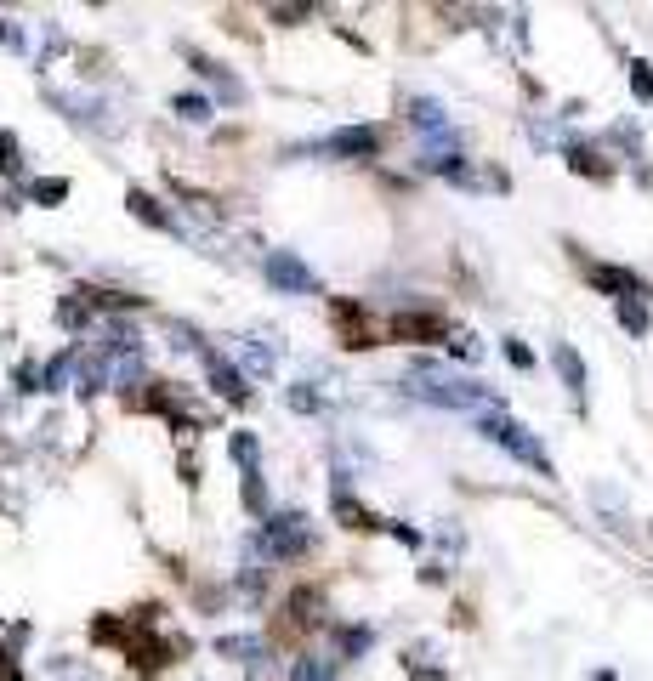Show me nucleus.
<instances>
[{
  "instance_id": "1",
  "label": "nucleus",
  "mask_w": 653,
  "mask_h": 681,
  "mask_svg": "<svg viewBox=\"0 0 653 681\" xmlns=\"http://www.w3.org/2000/svg\"><path fill=\"white\" fill-rule=\"evenodd\" d=\"M409 392H415V398H426V403H438V409H477V415H483V403L495 409L489 386L455 381V375H443V369H432V364L415 369V386H409Z\"/></svg>"
},
{
  "instance_id": "2",
  "label": "nucleus",
  "mask_w": 653,
  "mask_h": 681,
  "mask_svg": "<svg viewBox=\"0 0 653 681\" xmlns=\"http://www.w3.org/2000/svg\"><path fill=\"white\" fill-rule=\"evenodd\" d=\"M477 432L489 437V443H500L506 454H517L523 466H534L540 477H551V454L540 449V437H529V426H517L506 409H483V415H477Z\"/></svg>"
},
{
  "instance_id": "3",
  "label": "nucleus",
  "mask_w": 653,
  "mask_h": 681,
  "mask_svg": "<svg viewBox=\"0 0 653 681\" xmlns=\"http://www.w3.org/2000/svg\"><path fill=\"white\" fill-rule=\"evenodd\" d=\"M262 279L279 290V296H307V290H318L313 267L301 262V256H290V250H267L262 256Z\"/></svg>"
},
{
  "instance_id": "4",
  "label": "nucleus",
  "mask_w": 653,
  "mask_h": 681,
  "mask_svg": "<svg viewBox=\"0 0 653 681\" xmlns=\"http://www.w3.org/2000/svg\"><path fill=\"white\" fill-rule=\"evenodd\" d=\"M307 517H273V523H262V551L267 557H296V551H307Z\"/></svg>"
},
{
  "instance_id": "5",
  "label": "nucleus",
  "mask_w": 653,
  "mask_h": 681,
  "mask_svg": "<svg viewBox=\"0 0 653 681\" xmlns=\"http://www.w3.org/2000/svg\"><path fill=\"white\" fill-rule=\"evenodd\" d=\"M205 369H211V386L222 392L228 403H245L250 398V381L239 375V369L228 364V358H216V352H205Z\"/></svg>"
},
{
  "instance_id": "6",
  "label": "nucleus",
  "mask_w": 653,
  "mask_h": 681,
  "mask_svg": "<svg viewBox=\"0 0 653 681\" xmlns=\"http://www.w3.org/2000/svg\"><path fill=\"white\" fill-rule=\"evenodd\" d=\"M591 284H597V290H608V296H619V301L648 296V284L636 279V273H625V267H591Z\"/></svg>"
},
{
  "instance_id": "7",
  "label": "nucleus",
  "mask_w": 653,
  "mask_h": 681,
  "mask_svg": "<svg viewBox=\"0 0 653 681\" xmlns=\"http://www.w3.org/2000/svg\"><path fill=\"white\" fill-rule=\"evenodd\" d=\"M324 148H330V154H347V159H370L375 154V148H381V137H375V131H370V125H353V131H336V137H330V142H324Z\"/></svg>"
},
{
  "instance_id": "8",
  "label": "nucleus",
  "mask_w": 653,
  "mask_h": 681,
  "mask_svg": "<svg viewBox=\"0 0 653 681\" xmlns=\"http://www.w3.org/2000/svg\"><path fill=\"white\" fill-rule=\"evenodd\" d=\"M409 120L421 125V131H443V137H449V120H443V103H432V97H415V103H409Z\"/></svg>"
},
{
  "instance_id": "9",
  "label": "nucleus",
  "mask_w": 653,
  "mask_h": 681,
  "mask_svg": "<svg viewBox=\"0 0 653 681\" xmlns=\"http://www.w3.org/2000/svg\"><path fill=\"white\" fill-rule=\"evenodd\" d=\"M551 358H557V369H563L568 392H574V398H585V364H580V352H574V347H557Z\"/></svg>"
},
{
  "instance_id": "10",
  "label": "nucleus",
  "mask_w": 653,
  "mask_h": 681,
  "mask_svg": "<svg viewBox=\"0 0 653 681\" xmlns=\"http://www.w3.org/2000/svg\"><path fill=\"white\" fill-rule=\"evenodd\" d=\"M216 653H228V659H267V647H262V636H222L216 642Z\"/></svg>"
},
{
  "instance_id": "11",
  "label": "nucleus",
  "mask_w": 653,
  "mask_h": 681,
  "mask_svg": "<svg viewBox=\"0 0 653 681\" xmlns=\"http://www.w3.org/2000/svg\"><path fill=\"white\" fill-rule=\"evenodd\" d=\"M125 205H131V216H142L148 227H171V216H165V210L148 199V193H125Z\"/></svg>"
},
{
  "instance_id": "12",
  "label": "nucleus",
  "mask_w": 653,
  "mask_h": 681,
  "mask_svg": "<svg viewBox=\"0 0 653 681\" xmlns=\"http://www.w3.org/2000/svg\"><path fill=\"white\" fill-rule=\"evenodd\" d=\"M171 108H177L182 120H211L216 108L205 103V97H194V91H182V97H171Z\"/></svg>"
},
{
  "instance_id": "13",
  "label": "nucleus",
  "mask_w": 653,
  "mask_h": 681,
  "mask_svg": "<svg viewBox=\"0 0 653 681\" xmlns=\"http://www.w3.org/2000/svg\"><path fill=\"white\" fill-rule=\"evenodd\" d=\"M228 449H233V460H239L245 472H256V437H250V432H233Z\"/></svg>"
},
{
  "instance_id": "14",
  "label": "nucleus",
  "mask_w": 653,
  "mask_h": 681,
  "mask_svg": "<svg viewBox=\"0 0 653 681\" xmlns=\"http://www.w3.org/2000/svg\"><path fill=\"white\" fill-rule=\"evenodd\" d=\"M619 324H625L631 335H642V330H648V307H636V301H619Z\"/></svg>"
},
{
  "instance_id": "15",
  "label": "nucleus",
  "mask_w": 653,
  "mask_h": 681,
  "mask_svg": "<svg viewBox=\"0 0 653 681\" xmlns=\"http://www.w3.org/2000/svg\"><path fill=\"white\" fill-rule=\"evenodd\" d=\"M290 409H296V415H318V392H313L307 381L290 386Z\"/></svg>"
},
{
  "instance_id": "16",
  "label": "nucleus",
  "mask_w": 653,
  "mask_h": 681,
  "mask_svg": "<svg viewBox=\"0 0 653 681\" xmlns=\"http://www.w3.org/2000/svg\"><path fill=\"white\" fill-rule=\"evenodd\" d=\"M245 506L262 511L267 506V489H262V472H245Z\"/></svg>"
},
{
  "instance_id": "17",
  "label": "nucleus",
  "mask_w": 653,
  "mask_h": 681,
  "mask_svg": "<svg viewBox=\"0 0 653 681\" xmlns=\"http://www.w3.org/2000/svg\"><path fill=\"white\" fill-rule=\"evenodd\" d=\"M296 681H336V676H330V664H324V659H301Z\"/></svg>"
},
{
  "instance_id": "18",
  "label": "nucleus",
  "mask_w": 653,
  "mask_h": 681,
  "mask_svg": "<svg viewBox=\"0 0 653 681\" xmlns=\"http://www.w3.org/2000/svg\"><path fill=\"white\" fill-rule=\"evenodd\" d=\"M631 91L653 103V69H648V63H631Z\"/></svg>"
},
{
  "instance_id": "19",
  "label": "nucleus",
  "mask_w": 653,
  "mask_h": 681,
  "mask_svg": "<svg viewBox=\"0 0 653 681\" xmlns=\"http://www.w3.org/2000/svg\"><path fill=\"white\" fill-rule=\"evenodd\" d=\"M245 364H250V375H273V347H262V341H256Z\"/></svg>"
},
{
  "instance_id": "20",
  "label": "nucleus",
  "mask_w": 653,
  "mask_h": 681,
  "mask_svg": "<svg viewBox=\"0 0 653 681\" xmlns=\"http://www.w3.org/2000/svg\"><path fill=\"white\" fill-rule=\"evenodd\" d=\"M0 171H18V137L0 131Z\"/></svg>"
},
{
  "instance_id": "21",
  "label": "nucleus",
  "mask_w": 653,
  "mask_h": 681,
  "mask_svg": "<svg viewBox=\"0 0 653 681\" xmlns=\"http://www.w3.org/2000/svg\"><path fill=\"white\" fill-rule=\"evenodd\" d=\"M35 199H46V205H57V199H63V193H69V182H35Z\"/></svg>"
},
{
  "instance_id": "22",
  "label": "nucleus",
  "mask_w": 653,
  "mask_h": 681,
  "mask_svg": "<svg viewBox=\"0 0 653 681\" xmlns=\"http://www.w3.org/2000/svg\"><path fill=\"white\" fill-rule=\"evenodd\" d=\"M449 352H455V358H466V364H472V358H477V352H483V347H477L472 335H455V341H449Z\"/></svg>"
},
{
  "instance_id": "23",
  "label": "nucleus",
  "mask_w": 653,
  "mask_h": 681,
  "mask_svg": "<svg viewBox=\"0 0 653 681\" xmlns=\"http://www.w3.org/2000/svg\"><path fill=\"white\" fill-rule=\"evenodd\" d=\"M506 358H512L517 369H534V352L523 347V341H506Z\"/></svg>"
},
{
  "instance_id": "24",
  "label": "nucleus",
  "mask_w": 653,
  "mask_h": 681,
  "mask_svg": "<svg viewBox=\"0 0 653 681\" xmlns=\"http://www.w3.org/2000/svg\"><path fill=\"white\" fill-rule=\"evenodd\" d=\"M63 381H69V358H57V364L46 369V392H57Z\"/></svg>"
},
{
  "instance_id": "25",
  "label": "nucleus",
  "mask_w": 653,
  "mask_h": 681,
  "mask_svg": "<svg viewBox=\"0 0 653 681\" xmlns=\"http://www.w3.org/2000/svg\"><path fill=\"white\" fill-rule=\"evenodd\" d=\"M341 647H347V653H364V647H370V630H347V636H341Z\"/></svg>"
},
{
  "instance_id": "26",
  "label": "nucleus",
  "mask_w": 653,
  "mask_h": 681,
  "mask_svg": "<svg viewBox=\"0 0 653 681\" xmlns=\"http://www.w3.org/2000/svg\"><path fill=\"white\" fill-rule=\"evenodd\" d=\"M597 681H614V676H608V670H602V676H597Z\"/></svg>"
}]
</instances>
